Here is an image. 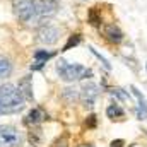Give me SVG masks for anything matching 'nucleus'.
<instances>
[{"mask_svg": "<svg viewBox=\"0 0 147 147\" xmlns=\"http://www.w3.org/2000/svg\"><path fill=\"white\" fill-rule=\"evenodd\" d=\"M24 105H26V99L14 84L0 86V111H2V115L17 113L24 108Z\"/></svg>", "mask_w": 147, "mask_h": 147, "instance_id": "1", "label": "nucleus"}, {"mask_svg": "<svg viewBox=\"0 0 147 147\" xmlns=\"http://www.w3.org/2000/svg\"><path fill=\"white\" fill-rule=\"evenodd\" d=\"M57 72L60 75L62 80L65 82H75V80H80V79H89L92 77V70L80 65V63H69L67 60L60 58L57 62Z\"/></svg>", "mask_w": 147, "mask_h": 147, "instance_id": "2", "label": "nucleus"}, {"mask_svg": "<svg viewBox=\"0 0 147 147\" xmlns=\"http://www.w3.org/2000/svg\"><path fill=\"white\" fill-rule=\"evenodd\" d=\"M12 9L19 21H22L26 24H39L34 0H12Z\"/></svg>", "mask_w": 147, "mask_h": 147, "instance_id": "3", "label": "nucleus"}, {"mask_svg": "<svg viewBox=\"0 0 147 147\" xmlns=\"http://www.w3.org/2000/svg\"><path fill=\"white\" fill-rule=\"evenodd\" d=\"M24 142L22 134L12 125H0V147H21Z\"/></svg>", "mask_w": 147, "mask_h": 147, "instance_id": "4", "label": "nucleus"}, {"mask_svg": "<svg viewBox=\"0 0 147 147\" xmlns=\"http://www.w3.org/2000/svg\"><path fill=\"white\" fill-rule=\"evenodd\" d=\"M34 7H36L38 21L41 22L43 19H48L57 12L58 2L57 0H34Z\"/></svg>", "mask_w": 147, "mask_h": 147, "instance_id": "5", "label": "nucleus"}, {"mask_svg": "<svg viewBox=\"0 0 147 147\" xmlns=\"http://www.w3.org/2000/svg\"><path fill=\"white\" fill-rule=\"evenodd\" d=\"M60 38V29L51 26V24H45L38 29V41L50 46V45H55Z\"/></svg>", "mask_w": 147, "mask_h": 147, "instance_id": "6", "label": "nucleus"}, {"mask_svg": "<svg viewBox=\"0 0 147 147\" xmlns=\"http://www.w3.org/2000/svg\"><path fill=\"white\" fill-rule=\"evenodd\" d=\"M99 96V86L94 82H86L80 87V101L84 103V106H92V103L96 101V98Z\"/></svg>", "mask_w": 147, "mask_h": 147, "instance_id": "7", "label": "nucleus"}, {"mask_svg": "<svg viewBox=\"0 0 147 147\" xmlns=\"http://www.w3.org/2000/svg\"><path fill=\"white\" fill-rule=\"evenodd\" d=\"M101 33H103V36L106 38V41H110L113 45H118V43H121L123 41V31L116 26V24H105L103 26V29H101Z\"/></svg>", "mask_w": 147, "mask_h": 147, "instance_id": "8", "label": "nucleus"}, {"mask_svg": "<svg viewBox=\"0 0 147 147\" xmlns=\"http://www.w3.org/2000/svg\"><path fill=\"white\" fill-rule=\"evenodd\" d=\"M17 89L21 91V94L24 96L26 101H31V99H33V82H31V75H24V77L19 80Z\"/></svg>", "mask_w": 147, "mask_h": 147, "instance_id": "9", "label": "nucleus"}, {"mask_svg": "<svg viewBox=\"0 0 147 147\" xmlns=\"http://www.w3.org/2000/svg\"><path fill=\"white\" fill-rule=\"evenodd\" d=\"M53 57L51 51H46V50H36L34 51V65H31V70H41L45 67V63Z\"/></svg>", "mask_w": 147, "mask_h": 147, "instance_id": "10", "label": "nucleus"}, {"mask_svg": "<svg viewBox=\"0 0 147 147\" xmlns=\"http://www.w3.org/2000/svg\"><path fill=\"white\" fill-rule=\"evenodd\" d=\"M48 116H46V113L41 110V108H33V110L29 111V115L26 116V123L28 125H39L41 121H45Z\"/></svg>", "mask_w": 147, "mask_h": 147, "instance_id": "11", "label": "nucleus"}, {"mask_svg": "<svg viewBox=\"0 0 147 147\" xmlns=\"http://www.w3.org/2000/svg\"><path fill=\"white\" fill-rule=\"evenodd\" d=\"M62 98L69 103V105H74L80 99V89H77L75 86H70V87H65L62 91Z\"/></svg>", "mask_w": 147, "mask_h": 147, "instance_id": "12", "label": "nucleus"}, {"mask_svg": "<svg viewBox=\"0 0 147 147\" xmlns=\"http://www.w3.org/2000/svg\"><path fill=\"white\" fill-rule=\"evenodd\" d=\"M12 62L10 58H7L5 55H0V79H5L12 74Z\"/></svg>", "mask_w": 147, "mask_h": 147, "instance_id": "13", "label": "nucleus"}, {"mask_svg": "<svg viewBox=\"0 0 147 147\" xmlns=\"http://www.w3.org/2000/svg\"><path fill=\"white\" fill-rule=\"evenodd\" d=\"M106 115H108V118H111V120H118V118H123L125 116V110L120 108L118 105H110L106 108Z\"/></svg>", "mask_w": 147, "mask_h": 147, "instance_id": "14", "label": "nucleus"}, {"mask_svg": "<svg viewBox=\"0 0 147 147\" xmlns=\"http://www.w3.org/2000/svg\"><path fill=\"white\" fill-rule=\"evenodd\" d=\"M80 34H72V36H69V41L63 45V48H62V51H69L72 46H77L79 43H80Z\"/></svg>", "mask_w": 147, "mask_h": 147, "instance_id": "15", "label": "nucleus"}, {"mask_svg": "<svg viewBox=\"0 0 147 147\" xmlns=\"http://www.w3.org/2000/svg\"><path fill=\"white\" fill-rule=\"evenodd\" d=\"M87 21H89V24H92V26H99V24H101V16L96 14V7H92V9L89 10Z\"/></svg>", "mask_w": 147, "mask_h": 147, "instance_id": "16", "label": "nucleus"}, {"mask_svg": "<svg viewBox=\"0 0 147 147\" xmlns=\"http://www.w3.org/2000/svg\"><path fill=\"white\" fill-rule=\"evenodd\" d=\"M89 50H91V53H92V55H94V57H96V58H98V60H99L101 63H103V67H105L106 70H110V69H111L110 62H108V60H106V58H105V57H103L101 53H98V51H96V50H94L92 46H89Z\"/></svg>", "mask_w": 147, "mask_h": 147, "instance_id": "17", "label": "nucleus"}, {"mask_svg": "<svg viewBox=\"0 0 147 147\" xmlns=\"http://www.w3.org/2000/svg\"><path fill=\"white\" fill-rule=\"evenodd\" d=\"M111 94H113V96H116V98H120L121 101H125V99H130V94L123 92V89H113V91H111Z\"/></svg>", "mask_w": 147, "mask_h": 147, "instance_id": "18", "label": "nucleus"}, {"mask_svg": "<svg viewBox=\"0 0 147 147\" xmlns=\"http://www.w3.org/2000/svg\"><path fill=\"white\" fill-rule=\"evenodd\" d=\"M86 125L87 127H94L96 125V115H89L87 120H86Z\"/></svg>", "mask_w": 147, "mask_h": 147, "instance_id": "19", "label": "nucleus"}, {"mask_svg": "<svg viewBox=\"0 0 147 147\" xmlns=\"http://www.w3.org/2000/svg\"><path fill=\"white\" fill-rule=\"evenodd\" d=\"M110 146L111 147H123V140H113Z\"/></svg>", "mask_w": 147, "mask_h": 147, "instance_id": "20", "label": "nucleus"}, {"mask_svg": "<svg viewBox=\"0 0 147 147\" xmlns=\"http://www.w3.org/2000/svg\"><path fill=\"white\" fill-rule=\"evenodd\" d=\"M0 116H2V111H0Z\"/></svg>", "mask_w": 147, "mask_h": 147, "instance_id": "21", "label": "nucleus"}, {"mask_svg": "<svg viewBox=\"0 0 147 147\" xmlns=\"http://www.w3.org/2000/svg\"><path fill=\"white\" fill-rule=\"evenodd\" d=\"M146 67H147V63H146Z\"/></svg>", "mask_w": 147, "mask_h": 147, "instance_id": "22", "label": "nucleus"}]
</instances>
